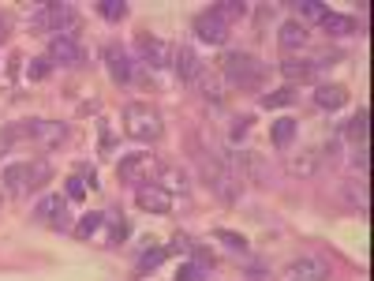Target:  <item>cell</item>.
Instances as JSON below:
<instances>
[{
  "mask_svg": "<svg viewBox=\"0 0 374 281\" xmlns=\"http://www.w3.org/2000/svg\"><path fill=\"white\" fill-rule=\"evenodd\" d=\"M277 41H281V49L292 57V53L307 49V27L300 23V19H284V23L277 27Z\"/></svg>",
  "mask_w": 374,
  "mask_h": 281,
  "instance_id": "cell-17",
  "label": "cell"
},
{
  "mask_svg": "<svg viewBox=\"0 0 374 281\" xmlns=\"http://www.w3.org/2000/svg\"><path fill=\"white\" fill-rule=\"evenodd\" d=\"M23 128H27V139L41 150H57L68 139V124H60V121H41V116H34V121H23Z\"/></svg>",
  "mask_w": 374,
  "mask_h": 281,
  "instance_id": "cell-8",
  "label": "cell"
},
{
  "mask_svg": "<svg viewBox=\"0 0 374 281\" xmlns=\"http://www.w3.org/2000/svg\"><path fill=\"white\" fill-rule=\"evenodd\" d=\"M97 12H102L105 23H120V19L127 15V4H124V0H102V4H97Z\"/></svg>",
  "mask_w": 374,
  "mask_h": 281,
  "instance_id": "cell-30",
  "label": "cell"
},
{
  "mask_svg": "<svg viewBox=\"0 0 374 281\" xmlns=\"http://www.w3.org/2000/svg\"><path fill=\"white\" fill-rule=\"evenodd\" d=\"M34 221L38 225H49L57 233H68L71 229V214H68V199L64 196H46L34 207Z\"/></svg>",
  "mask_w": 374,
  "mask_h": 281,
  "instance_id": "cell-9",
  "label": "cell"
},
{
  "mask_svg": "<svg viewBox=\"0 0 374 281\" xmlns=\"http://www.w3.org/2000/svg\"><path fill=\"white\" fill-rule=\"evenodd\" d=\"M153 172H158V158L150 154H127L116 161V180L127 184V188H146Z\"/></svg>",
  "mask_w": 374,
  "mask_h": 281,
  "instance_id": "cell-6",
  "label": "cell"
},
{
  "mask_svg": "<svg viewBox=\"0 0 374 281\" xmlns=\"http://www.w3.org/2000/svg\"><path fill=\"white\" fill-rule=\"evenodd\" d=\"M199 172H202V180L210 184V191L221 203H228V207H236L240 199H244V180L236 177L233 169L221 161V150L210 146L206 154H199Z\"/></svg>",
  "mask_w": 374,
  "mask_h": 281,
  "instance_id": "cell-2",
  "label": "cell"
},
{
  "mask_svg": "<svg viewBox=\"0 0 374 281\" xmlns=\"http://www.w3.org/2000/svg\"><path fill=\"white\" fill-rule=\"evenodd\" d=\"M8 191H41L46 184L53 180V165L46 158H34V161H8L4 172H0Z\"/></svg>",
  "mask_w": 374,
  "mask_h": 281,
  "instance_id": "cell-3",
  "label": "cell"
},
{
  "mask_svg": "<svg viewBox=\"0 0 374 281\" xmlns=\"http://www.w3.org/2000/svg\"><path fill=\"white\" fill-rule=\"evenodd\" d=\"M225 86H236V90H258L262 83L270 79V64L258 60L255 53H240V49H228L225 60H221V71Z\"/></svg>",
  "mask_w": 374,
  "mask_h": 281,
  "instance_id": "cell-1",
  "label": "cell"
},
{
  "mask_svg": "<svg viewBox=\"0 0 374 281\" xmlns=\"http://www.w3.org/2000/svg\"><path fill=\"white\" fill-rule=\"evenodd\" d=\"M322 30H326L329 38H352V34H356V19H352V15L329 12V15L322 19Z\"/></svg>",
  "mask_w": 374,
  "mask_h": 281,
  "instance_id": "cell-23",
  "label": "cell"
},
{
  "mask_svg": "<svg viewBox=\"0 0 374 281\" xmlns=\"http://www.w3.org/2000/svg\"><path fill=\"white\" fill-rule=\"evenodd\" d=\"M195 90L202 94V102H210V105H221V102H225V94H228V86H225V79H221V75H217V71H210V68H206V71H202V79L195 83Z\"/></svg>",
  "mask_w": 374,
  "mask_h": 281,
  "instance_id": "cell-19",
  "label": "cell"
},
{
  "mask_svg": "<svg viewBox=\"0 0 374 281\" xmlns=\"http://www.w3.org/2000/svg\"><path fill=\"white\" fill-rule=\"evenodd\" d=\"M247 128H251V116H236V121H233V132H228V139H233V143H244V139H247Z\"/></svg>",
  "mask_w": 374,
  "mask_h": 281,
  "instance_id": "cell-37",
  "label": "cell"
},
{
  "mask_svg": "<svg viewBox=\"0 0 374 281\" xmlns=\"http://www.w3.org/2000/svg\"><path fill=\"white\" fill-rule=\"evenodd\" d=\"M135 46H139V53H142V60L150 64L153 71H165V68H172V46L165 38H153V34H139L135 38Z\"/></svg>",
  "mask_w": 374,
  "mask_h": 281,
  "instance_id": "cell-11",
  "label": "cell"
},
{
  "mask_svg": "<svg viewBox=\"0 0 374 281\" xmlns=\"http://www.w3.org/2000/svg\"><path fill=\"white\" fill-rule=\"evenodd\" d=\"M172 68H176V79H180L183 86H195V83L202 79L206 64H202V57L191 46H180V49L172 53Z\"/></svg>",
  "mask_w": 374,
  "mask_h": 281,
  "instance_id": "cell-12",
  "label": "cell"
},
{
  "mask_svg": "<svg viewBox=\"0 0 374 281\" xmlns=\"http://www.w3.org/2000/svg\"><path fill=\"white\" fill-rule=\"evenodd\" d=\"M105 225H109V244H120V240H127V236H131V225L124 221V214H109Z\"/></svg>",
  "mask_w": 374,
  "mask_h": 281,
  "instance_id": "cell-29",
  "label": "cell"
},
{
  "mask_svg": "<svg viewBox=\"0 0 374 281\" xmlns=\"http://www.w3.org/2000/svg\"><path fill=\"white\" fill-rule=\"evenodd\" d=\"M281 281H329V259L326 255H300L296 263L281 270Z\"/></svg>",
  "mask_w": 374,
  "mask_h": 281,
  "instance_id": "cell-7",
  "label": "cell"
},
{
  "mask_svg": "<svg viewBox=\"0 0 374 281\" xmlns=\"http://www.w3.org/2000/svg\"><path fill=\"white\" fill-rule=\"evenodd\" d=\"M124 132L139 143H158L165 135V121L150 102H131L124 109Z\"/></svg>",
  "mask_w": 374,
  "mask_h": 281,
  "instance_id": "cell-4",
  "label": "cell"
},
{
  "mask_svg": "<svg viewBox=\"0 0 374 281\" xmlns=\"http://www.w3.org/2000/svg\"><path fill=\"white\" fill-rule=\"evenodd\" d=\"M191 30H195V38H199V41H206V46H225V41H228V27L214 12H202L191 23Z\"/></svg>",
  "mask_w": 374,
  "mask_h": 281,
  "instance_id": "cell-14",
  "label": "cell"
},
{
  "mask_svg": "<svg viewBox=\"0 0 374 281\" xmlns=\"http://www.w3.org/2000/svg\"><path fill=\"white\" fill-rule=\"evenodd\" d=\"M296 102V86H281V90H266L262 94V109H284Z\"/></svg>",
  "mask_w": 374,
  "mask_h": 281,
  "instance_id": "cell-27",
  "label": "cell"
},
{
  "mask_svg": "<svg viewBox=\"0 0 374 281\" xmlns=\"http://www.w3.org/2000/svg\"><path fill=\"white\" fill-rule=\"evenodd\" d=\"M165 255H169L165 247H150L146 255H139V274H146V270H158V266L165 263Z\"/></svg>",
  "mask_w": 374,
  "mask_h": 281,
  "instance_id": "cell-34",
  "label": "cell"
},
{
  "mask_svg": "<svg viewBox=\"0 0 374 281\" xmlns=\"http://www.w3.org/2000/svg\"><path fill=\"white\" fill-rule=\"evenodd\" d=\"M4 34H8V19L0 15V41H4Z\"/></svg>",
  "mask_w": 374,
  "mask_h": 281,
  "instance_id": "cell-40",
  "label": "cell"
},
{
  "mask_svg": "<svg viewBox=\"0 0 374 281\" xmlns=\"http://www.w3.org/2000/svg\"><path fill=\"white\" fill-rule=\"evenodd\" d=\"M296 132H300V124H296V121H292V116H281V121H277V124H273V128H270V143L284 150V146H292V139H296Z\"/></svg>",
  "mask_w": 374,
  "mask_h": 281,
  "instance_id": "cell-24",
  "label": "cell"
},
{
  "mask_svg": "<svg viewBox=\"0 0 374 281\" xmlns=\"http://www.w3.org/2000/svg\"><path fill=\"white\" fill-rule=\"evenodd\" d=\"M318 169H322V161H318V154H314V150H303V154H296L292 161H289V172H292V177H314V172Z\"/></svg>",
  "mask_w": 374,
  "mask_h": 281,
  "instance_id": "cell-25",
  "label": "cell"
},
{
  "mask_svg": "<svg viewBox=\"0 0 374 281\" xmlns=\"http://www.w3.org/2000/svg\"><path fill=\"white\" fill-rule=\"evenodd\" d=\"M79 12H75V4H41L34 15H30V27L38 30H49L53 38H75V30H79Z\"/></svg>",
  "mask_w": 374,
  "mask_h": 281,
  "instance_id": "cell-5",
  "label": "cell"
},
{
  "mask_svg": "<svg viewBox=\"0 0 374 281\" xmlns=\"http://www.w3.org/2000/svg\"><path fill=\"white\" fill-rule=\"evenodd\" d=\"M322 154H326V161H337V158H340V135L329 139V143L322 146Z\"/></svg>",
  "mask_w": 374,
  "mask_h": 281,
  "instance_id": "cell-38",
  "label": "cell"
},
{
  "mask_svg": "<svg viewBox=\"0 0 374 281\" xmlns=\"http://www.w3.org/2000/svg\"><path fill=\"white\" fill-rule=\"evenodd\" d=\"M105 225V214H97V210H90V214H83L79 218V225H75V236H83V240H90V236L97 233Z\"/></svg>",
  "mask_w": 374,
  "mask_h": 281,
  "instance_id": "cell-28",
  "label": "cell"
},
{
  "mask_svg": "<svg viewBox=\"0 0 374 281\" xmlns=\"http://www.w3.org/2000/svg\"><path fill=\"white\" fill-rule=\"evenodd\" d=\"M210 274H206V266L199 263H183L180 270H176V281H206Z\"/></svg>",
  "mask_w": 374,
  "mask_h": 281,
  "instance_id": "cell-35",
  "label": "cell"
},
{
  "mask_svg": "<svg viewBox=\"0 0 374 281\" xmlns=\"http://www.w3.org/2000/svg\"><path fill=\"white\" fill-rule=\"evenodd\" d=\"M292 12H300V19H307V23H322L329 15V4H322V0H296Z\"/></svg>",
  "mask_w": 374,
  "mask_h": 281,
  "instance_id": "cell-26",
  "label": "cell"
},
{
  "mask_svg": "<svg viewBox=\"0 0 374 281\" xmlns=\"http://www.w3.org/2000/svg\"><path fill=\"white\" fill-rule=\"evenodd\" d=\"M367 128H370V113L367 109H359L356 116H352V121L340 128V132H345V139L348 143H356V146H367Z\"/></svg>",
  "mask_w": 374,
  "mask_h": 281,
  "instance_id": "cell-22",
  "label": "cell"
},
{
  "mask_svg": "<svg viewBox=\"0 0 374 281\" xmlns=\"http://www.w3.org/2000/svg\"><path fill=\"white\" fill-rule=\"evenodd\" d=\"M86 199V180L75 172V177L68 180V203H83Z\"/></svg>",
  "mask_w": 374,
  "mask_h": 281,
  "instance_id": "cell-36",
  "label": "cell"
},
{
  "mask_svg": "<svg viewBox=\"0 0 374 281\" xmlns=\"http://www.w3.org/2000/svg\"><path fill=\"white\" fill-rule=\"evenodd\" d=\"M49 71H53V60H49V57H34V60L27 64V79H30V83L49 79Z\"/></svg>",
  "mask_w": 374,
  "mask_h": 281,
  "instance_id": "cell-32",
  "label": "cell"
},
{
  "mask_svg": "<svg viewBox=\"0 0 374 281\" xmlns=\"http://www.w3.org/2000/svg\"><path fill=\"white\" fill-rule=\"evenodd\" d=\"M19 139H27V128H23V121L19 124H8L4 132H0V154H8V150H12Z\"/></svg>",
  "mask_w": 374,
  "mask_h": 281,
  "instance_id": "cell-31",
  "label": "cell"
},
{
  "mask_svg": "<svg viewBox=\"0 0 374 281\" xmlns=\"http://www.w3.org/2000/svg\"><path fill=\"white\" fill-rule=\"evenodd\" d=\"M158 188L165 191V196H180L187 199L191 196V177H187V169L183 165H176V161H158Z\"/></svg>",
  "mask_w": 374,
  "mask_h": 281,
  "instance_id": "cell-10",
  "label": "cell"
},
{
  "mask_svg": "<svg viewBox=\"0 0 374 281\" xmlns=\"http://www.w3.org/2000/svg\"><path fill=\"white\" fill-rule=\"evenodd\" d=\"M206 12H214V15L228 27V23H240V19H244V15L251 12V8L244 4V0H217V4H210Z\"/></svg>",
  "mask_w": 374,
  "mask_h": 281,
  "instance_id": "cell-21",
  "label": "cell"
},
{
  "mask_svg": "<svg viewBox=\"0 0 374 281\" xmlns=\"http://www.w3.org/2000/svg\"><path fill=\"white\" fill-rule=\"evenodd\" d=\"M49 60L60 64V68H79V64H86V49H83V41H75V38H53Z\"/></svg>",
  "mask_w": 374,
  "mask_h": 281,
  "instance_id": "cell-13",
  "label": "cell"
},
{
  "mask_svg": "<svg viewBox=\"0 0 374 281\" xmlns=\"http://www.w3.org/2000/svg\"><path fill=\"white\" fill-rule=\"evenodd\" d=\"M314 64H311V57H284L281 60V75L289 79V86H296V83H311L314 79Z\"/></svg>",
  "mask_w": 374,
  "mask_h": 281,
  "instance_id": "cell-18",
  "label": "cell"
},
{
  "mask_svg": "<svg viewBox=\"0 0 374 281\" xmlns=\"http://www.w3.org/2000/svg\"><path fill=\"white\" fill-rule=\"evenodd\" d=\"M352 165H356V169H367V146L356 150V161H352Z\"/></svg>",
  "mask_w": 374,
  "mask_h": 281,
  "instance_id": "cell-39",
  "label": "cell"
},
{
  "mask_svg": "<svg viewBox=\"0 0 374 281\" xmlns=\"http://www.w3.org/2000/svg\"><path fill=\"white\" fill-rule=\"evenodd\" d=\"M345 102H348V86H340V83H326V86L314 90V105L326 109V113H337Z\"/></svg>",
  "mask_w": 374,
  "mask_h": 281,
  "instance_id": "cell-20",
  "label": "cell"
},
{
  "mask_svg": "<svg viewBox=\"0 0 374 281\" xmlns=\"http://www.w3.org/2000/svg\"><path fill=\"white\" fill-rule=\"evenodd\" d=\"M105 64H109V75H113V83L120 86H131L135 83V68H131V57L120 46H109L105 49Z\"/></svg>",
  "mask_w": 374,
  "mask_h": 281,
  "instance_id": "cell-15",
  "label": "cell"
},
{
  "mask_svg": "<svg viewBox=\"0 0 374 281\" xmlns=\"http://www.w3.org/2000/svg\"><path fill=\"white\" fill-rule=\"evenodd\" d=\"M214 240H217V244H225V247H233L236 255H244V252H247V240H244V236H240V233L217 229V233H214Z\"/></svg>",
  "mask_w": 374,
  "mask_h": 281,
  "instance_id": "cell-33",
  "label": "cell"
},
{
  "mask_svg": "<svg viewBox=\"0 0 374 281\" xmlns=\"http://www.w3.org/2000/svg\"><path fill=\"white\" fill-rule=\"evenodd\" d=\"M135 203H139V210H146V214H169V210H172V196H165L158 184L139 188V191H135Z\"/></svg>",
  "mask_w": 374,
  "mask_h": 281,
  "instance_id": "cell-16",
  "label": "cell"
}]
</instances>
